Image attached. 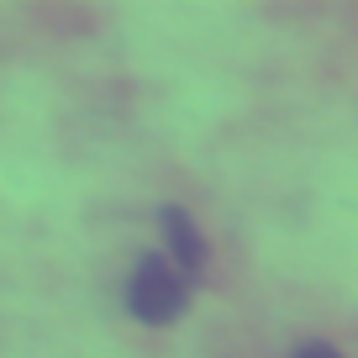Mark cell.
Here are the masks:
<instances>
[{"label":"cell","mask_w":358,"mask_h":358,"mask_svg":"<svg viewBox=\"0 0 358 358\" xmlns=\"http://www.w3.org/2000/svg\"><path fill=\"white\" fill-rule=\"evenodd\" d=\"M295 358H343V353L327 348V343H301V348H295Z\"/></svg>","instance_id":"3"},{"label":"cell","mask_w":358,"mask_h":358,"mask_svg":"<svg viewBox=\"0 0 358 358\" xmlns=\"http://www.w3.org/2000/svg\"><path fill=\"white\" fill-rule=\"evenodd\" d=\"M190 306V280L169 264L164 253H143L132 264V280H127V311L148 327H169L185 316Z\"/></svg>","instance_id":"1"},{"label":"cell","mask_w":358,"mask_h":358,"mask_svg":"<svg viewBox=\"0 0 358 358\" xmlns=\"http://www.w3.org/2000/svg\"><path fill=\"white\" fill-rule=\"evenodd\" d=\"M158 227H164V243H169L164 258L195 285L201 268H206V237H201V227H195V216L179 211V206H164V211H158Z\"/></svg>","instance_id":"2"}]
</instances>
